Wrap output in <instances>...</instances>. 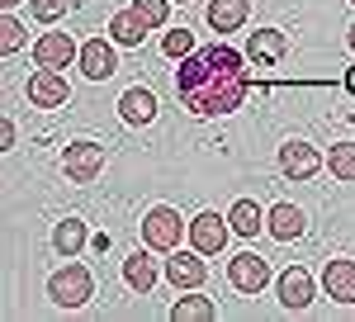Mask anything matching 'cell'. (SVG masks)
<instances>
[{"label":"cell","mask_w":355,"mask_h":322,"mask_svg":"<svg viewBox=\"0 0 355 322\" xmlns=\"http://www.w3.org/2000/svg\"><path fill=\"white\" fill-rule=\"evenodd\" d=\"M346 90H351V95H355V67H351V71H346Z\"/></svg>","instance_id":"29"},{"label":"cell","mask_w":355,"mask_h":322,"mask_svg":"<svg viewBox=\"0 0 355 322\" xmlns=\"http://www.w3.org/2000/svg\"><path fill=\"white\" fill-rule=\"evenodd\" d=\"M81 71L90 80H110L114 71H119V57H114L110 38H85L81 43Z\"/></svg>","instance_id":"9"},{"label":"cell","mask_w":355,"mask_h":322,"mask_svg":"<svg viewBox=\"0 0 355 322\" xmlns=\"http://www.w3.org/2000/svg\"><path fill=\"white\" fill-rule=\"evenodd\" d=\"M327 166H331L336 180H355V142H336L331 157H327Z\"/></svg>","instance_id":"24"},{"label":"cell","mask_w":355,"mask_h":322,"mask_svg":"<svg viewBox=\"0 0 355 322\" xmlns=\"http://www.w3.org/2000/svg\"><path fill=\"white\" fill-rule=\"evenodd\" d=\"M180 228H190V223H180L175 209H152V214L142 218V242L152 251H175L180 246Z\"/></svg>","instance_id":"4"},{"label":"cell","mask_w":355,"mask_h":322,"mask_svg":"<svg viewBox=\"0 0 355 322\" xmlns=\"http://www.w3.org/2000/svg\"><path fill=\"white\" fill-rule=\"evenodd\" d=\"M162 53L175 57V62H180V57H190L194 53V33H190V28H171V33L162 38Z\"/></svg>","instance_id":"25"},{"label":"cell","mask_w":355,"mask_h":322,"mask_svg":"<svg viewBox=\"0 0 355 322\" xmlns=\"http://www.w3.org/2000/svg\"><path fill=\"white\" fill-rule=\"evenodd\" d=\"M279 171H284L289 180H308V176L322 171V157H318V147H308V142H284V147H279Z\"/></svg>","instance_id":"10"},{"label":"cell","mask_w":355,"mask_h":322,"mask_svg":"<svg viewBox=\"0 0 355 322\" xmlns=\"http://www.w3.org/2000/svg\"><path fill=\"white\" fill-rule=\"evenodd\" d=\"M128 10H133V15H137L147 28H162L166 19H171V0H133Z\"/></svg>","instance_id":"23"},{"label":"cell","mask_w":355,"mask_h":322,"mask_svg":"<svg viewBox=\"0 0 355 322\" xmlns=\"http://www.w3.org/2000/svg\"><path fill=\"white\" fill-rule=\"evenodd\" d=\"M313 289H318V285H313V275H308L303 266H289L284 275H279V303L294 308V313L313 303Z\"/></svg>","instance_id":"13"},{"label":"cell","mask_w":355,"mask_h":322,"mask_svg":"<svg viewBox=\"0 0 355 322\" xmlns=\"http://www.w3.org/2000/svg\"><path fill=\"white\" fill-rule=\"evenodd\" d=\"M214 313H218V308H214V298H204V294L175 298V308H171V318H175V322H209Z\"/></svg>","instance_id":"22"},{"label":"cell","mask_w":355,"mask_h":322,"mask_svg":"<svg viewBox=\"0 0 355 322\" xmlns=\"http://www.w3.org/2000/svg\"><path fill=\"white\" fill-rule=\"evenodd\" d=\"M351 5H355V0H351Z\"/></svg>","instance_id":"33"},{"label":"cell","mask_w":355,"mask_h":322,"mask_svg":"<svg viewBox=\"0 0 355 322\" xmlns=\"http://www.w3.org/2000/svg\"><path fill=\"white\" fill-rule=\"evenodd\" d=\"M119 114H123V124L142 128V124H152V119H157V95H152V90H142V85H133V90H123V95H119Z\"/></svg>","instance_id":"14"},{"label":"cell","mask_w":355,"mask_h":322,"mask_svg":"<svg viewBox=\"0 0 355 322\" xmlns=\"http://www.w3.org/2000/svg\"><path fill=\"white\" fill-rule=\"evenodd\" d=\"M28 5H33V15H38L43 24H53V19L67 15V0H28Z\"/></svg>","instance_id":"27"},{"label":"cell","mask_w":355,"mask_h":322,"mask_svg":"<svg viewBox=\"0 0 355 322\" xmlns=\"http://www.w3.org/2000/svg\"><path fill=\"white\" fill-rule=\"evenodd\" d=\"M246 15H251V5H246V0H209V24L218 28V33L242 28Z\"/></svg>","instance_id":"18"},{"label":"cell","mask_w":355,"mask_h":322,"mask_svg":"<svg viewBox=\"0 0 355 322\" xmlns=\"http://www.w3.org/2000/svg\"><path fill=\"white\" fill-rule=\"evenodd\" d=\"M90 242V232H85V223L81 218H67V223H57L53 228V246L71 261V256H81V246Z\"/></svg>","instance_id":"20"},{"label":"cell","mask_w":355,"mask_h":322,"mask_svg":"<svg viewBox=\"0 0 355 322\" xmlns=\"http://www.w3.org/2000/svg\"><path fill=\"white\" fill-rule=\"evenodd\" d=\"M180 5H185V0H180Z\"/></svg>","instance_id":"32"},{"label":"cell","mask_w":355,"mask_h":322,"mask_svg":"<svg viewBox=\"0 0 355 322\" xmlns=\"http://www.w3.org/2000/svg\"><path fill=\"white\" fill-rule=\"evenodd\" d=\"M266 228H270V237L294 242V237H303V214L294 204H275L270 214H266Z\"/></svg>","instance_id":"19"},{"label":"cell","mask_w":355,"mask_h":322,"mask_svg":"<svg viewBox=\"0 0 355 322\" xmlns=\"http://www.w3.org/2000/svg\"><path fill=\"white\" fill-rule=\"evenodd\" d=\"M204 275H209V266L199 261V251H171V261H166V280L175 285V289H199L204 285Z\"/></svg>","instance_id":"11"},{"label":"cell","mask_w":355,"mask_h":322,"mask_svg":"<svg viewBox=\"0 0 355 322\" xmlns=\"http://www.w3.org/2000/svg\"><path fill=\"white\" fill-rule=\"evenodd\" d=\"M284 48H289V43H284V33H279V28H256V33L246 38V57H251L256 67L279 62V57H284Z\"/></svg>","instance_id":"16"},{"label":"cell","mask_w":355,"mask_h":322,"mask_svg":"<svg viewBox=\"0 0 355 322\" xmlns=\"http://www.w3.org/2000/svg\"><path fill=\"white\" fill-rule=\"evenodd\" d=\"M62 166H67V176L76 180V185H90V180H100V171H105V147L100 142H67V152H62Z\"/></svg>","instance_id":"3"},{"label":"cell","mask_w":355,"mask_h":322,"mask_svg":"<svg viewBox=\"0 0 355 322\" xmlns=\"http://www.w3.org/2000/svg\"><path fill=\"white\" fill-rule=\"evenodd\" d=\"M0 5H5V10H15V5H24V0H0Z\"/></svg>","instance_id":"30"},{"label":"cell","mask_w":355,"mask_h":322,"mask_svg":"<svg viewBox=\"0 0 355 322\" xmlns=\"http://www.w3.org/2000/svg\"><path fill=\"white\" fill-rule=\"evenodd\" d=\"M90 294H95V280H90V270L76 266V261H67L62 270L48 275V298L62 303V308H81Z\"/></svg>","instance_id":"2"},{"label":"cell","mask_w":355,"mask_h":322,"mask_svg":"<svg viewBox=\"0 0 355 322\" xmlns=\"http://www.w3.org/2000/svg\"><path fill=\"white\" fill-rule=\"evenodd\" d=\"M185 232H190V246L199 256H218L223 246H227V237H232V223L218 218V214H199Z\"/></svg>","instance_id":"5"},{"label":"cell","mask_w":355,"mask_h":322,"mask_svg":"<svg viewBox=\"0 0 355 322\" xmlns=\"http://www.w3.org/2000/svg\"><path fill=\"white\" fill-rule=\"evenodd\" d=\"M227 223H232L237 237H256V232L266 228V209H261L256 199H237V204L227 209Z\"/></svg>","instance_id":"17"},{"label":"cell","mask_w":355,"mask_h":322,"mask_svg":"<svg viewBox=\"0 0 355 322\" xmlns=\"http://www.w3.org/2000/svg\"><path fill=\"white\" fill-rule=\"evenodd\" d=\"M19 48H24V24L15 15H5L0 19V53H19Z\"/></svg>","instance_id":"26"},{"label":"cell","mask_w":355,"mask_h":322,"mask_svg":"<svg viewBox=\"0 0 355 322\" xmlns=\"http://www.w3.org/2000/svg\"><path fill=\"white\" fill-rule=\"evenodd\" d=\"M10 147H15V124L5 119V124H0V152H10Z\"/></svg>","instance_id":"28"},{"label":"cell","mask_w":355,"mask_h":322,"mask_svg":"<svg viewBox=\"0 0 355 322\" xmlns=\"http://www.w3.org/2000/svg\"><path fill=\"white\" fill-rule=\"evenodd\" d=\"M351 48H355V24H351Z\"/></svg>","instance_id":"31"},{"label":"cell","mask_w":355,"mask_h":322,"mask_svg":"<svg viewBox=\"0 0 355 322\" xmlns=\"http://www.w3.org/2000/svg\"><path fill=\"white\" fill-rule=\"evenodd\" d=\"M33 62H38V67L62 71V67L81 62V48H76V38H71V33H43V38L33 43Z\"/></svg>","instance_id":"6"},{"label":"cell","mask_w":355,"mask_h":322,"mask_svg":"<svg viewBox=\"0 0 355 322\" xmlns=\"http://www.w3.org/2000/svg\"><path fill=\"white\" fill-rule=\"evenodd\" d=\"M227 280H232V289H242V294H261V289L270 285V266H266L261 256L242 251V256L227 261Z\"/></svg>","instance_id":"7"},{"label":"cell","mask_w":355,"mask_h":322,"mask_svg":"<svg viewBox=\"0 0 355 322\" xmlns=\"http://www.w3.org/2000/svg\"><path fill=\"white\" fill-rule=\"evenodd\" d=\"M142 33H147V24L137 19L133 10H119V15L110 19V38L119 43V48H137V43H142Z\"/></svg>","instance_id":"21"},{"label":"cell","mask_w":355,"mask_h":322,"mask_svg":"<svg viewBox=\"0 0 355 322\" xmlns=\"http://www.w3.org/2000/svg\"><path fill=\"white\" fill-rule=\"evenodd\" d=\"M251 76H246V57L227 43L214 48H194L190 57H180V71H175V95L180 105L199 114V119H214V114H232L246 100Z\"/></svg>","instance_id":"1"},{"label":"cell","mask_w":355,"mask_h":322,"mask_svg":"<svg viewBox=\"0 0 355 322\" xmlns=\"http://www.w3.org/2000/svg\"><path fill=\"white\" fill-rule=\"evenodd\" d=\"M67 76L62 71H53V67H43V71H33L28 76V100L38 109H57V105H67Z\"/></svg>","instance_id":"8"},{"label":"cell","mask_w":355,"mask_h":322,"mask_svg":"<svg viewBox=\"0 0 355 322\" xmlns=\"http://www.w3.org/2000/svg\"><path fill=\"white\" fill-rule=\"evenodd\" d=\"M322 289H327V298H336V303H355V261H327Z\"/></svg>","instance_id":"15"},{"label":"cell","mask_w":355,"mask_h":322,"mask_svg":"<svg viewBox=\"0 0 355 322\" xmlns=\"http://www.w3.org/2000/svg\"><path fill=\"white\" fill-rule=\"evenodd\" d=\"M123 280H128L133 294H152V285H157V261H152V246H147V242H142L137 251H128V261H123Z\"/></svg>","instance_id":"12"}]
</instances>
